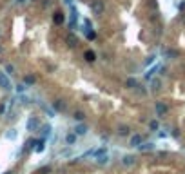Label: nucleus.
I'll list each match as a JSON object with an SVG mask.
<instances>
[{
  "mask_svg": "<svg viewBox=\"0 0 185 174\" xmlns=\"http://www.w3.org/2000/svg\"><path fill=\"white\" fill-rule=\"evenodd\" d=\"M0 87L4 91H9L11 89V80L5 76V73H0Z\"/></svg>",
  "mask_w": 185,
  "mask_h": 174,
  "instance_id": "nucleus-1",
  "label": "nucleus"
},
{
  "mask_svg": "<svg viewBox=\"0 0 185 174\" xmlns=\"http://www.w3.org/2000/svg\"><path fill=\"white\" fill-rule=\"evenodd\" d=\"M65 107H67V105H65V102H64V100H60V98L53 102V109H55V111H60V113H64V111H65Z\"/></svg>",
  "mask_w": 185,
  "mask_h": 174,
  "instance_id": "nucleus-2",
  "label": "nucleus"
},
{
  "mask_svg": "<svg viewBox=\"0 0 185 174\" xmlns=\"http://www.w3.org/2000/svg\"><path fill=\"white\" fill-rule=\"evenodd\" d=\"M38 125H40V122H38L35 116H31V118L27 120V131H36V129H38Z\"/></svg>",
  "mask_w": 185,
  "mask_h": 174,
  "instance_id": "nucleus-3",
  "label": "nucleus"
},
{
  "mask_svg": "<svg viewBox=\"0 0 185 174\" xmlns=\"http://www.w3.org/2000/svg\"><path fill=\"white\" fill-rule=\"evenodd\" d=\"M165 113H167V105L164 102H156V114L158 116H164Z\"/></svg>",
  "mask_w": 185,
  "mask_h": 174,
  "instance_id": "nucleus-4",
  "label": "nucleus"
},
{
  "mask_svg": "<svg viewBox=\"0 0 185 174\" xmlns=\"http://www.w3.org/2000/svg\"><path fill=\"white\" fill-rule=\"evenodd\" d=\"M142 145V134H134L131 138V147H140Z\"/></svg>",
  "mask_w": 185,
  "mask_h": 174,
  "instance_id": "nucleus-5",
  "label": "nucleus"
},
{
  "mask_svg": "<svg viewBox=\"0 0 185 174\" xmlns=\"http://www.w3.org/2000/svg\"><path fill=\"white\" fill-rule=\"evenodd\" d=\"M93 11H94L96 15H102V13H104V4H102V2H94V4H93Z\"/></svg>",
  "mask_w": 185,
  "mask_h": 174,
  "instance_id": "nucleus-6",
  "label": "nucleus"
},
{
  "mask_svg": "<svg viewBox=\"0 0 185 174\" xmlns=\"http://www.w3.org/2000/svg\"><path fill=\"white\" fill-rule=\"evenodd\" d=\"M74 133H76L78 136H82V134H85V133H87V125H85V123H80V125H76V129H74Z\"/></svg>",
  "mask_w": 185,
  "mask_h": 174,
  "instance_id": "nucleus-7",
  "label": "nucleus"
},
{
  "mask_svg": "<svg viewBox=\"0 0 185 174\" xmlns=\"http://www.w3.org/2000/svg\"><path fill=\"white\" fill-rule=\"evenodd\" d=\"M107 160H109L107 153H104V154H98V156H96V162H98L100 165H105V163H107Z\"/></svg>",
  "mask_w": 185,
  "mask_h": 174,
  "instance_id": "nucleus-8",
  "label": "nucleus"
},
{
  "mask_svg": "<svg viewBox=\"0 0 185 174\" xmlns=\"http://www.w3.org/2000/svg\"><path fill=\"white\" fill-rule=\"evenodd\" d=\"M44 149H45V142H44V138H42V140H36V147H35V151H36V153H42Z\"/></svg>",
  "mask_w": 185,
  "mask_h": 174,
  "instance_id": "nucleus-9",
  "label": "nucleus"
},
{
  "mask_svg": "<svg viewBox=\"0 0 185 174\" xmlns=\"http://www.w3.org/2000/svg\"><path fill=\"white\" fill-rule=\"evenodd\" d=\"M74 25H76V9L71 7V27H74Z\"/></svg>",
  "mask_w": 185,
  "mask_h": 174,
  "instance_id": "nucleus-10",
  "label": "nucleus"
},
{
  "mask_svg": "<svg viewBox=\"0 0 185 174\" xmlns=\"http://www.w3.org/2000/svg\"><path fill=\"white\" fill-rule=\"evenodd\" d=\"M125 85H127V87H131V89H134V87L138 85V82H136L134 78H127V80H125Z\"/></svg>",
  "mask_w": 185,
  "mask_h": 174,
  "instance_id": "nucleus-11",
  "label": "nucleus"
},
{
  "mask_svg": "<svg viewBox=\"0 0 185 174\" xmlns=\"http://www.w3.org/2000/svg\"><path fill=\"white\" fill-rule=\"evenodd\" d=\"M122 163H124V165H133V163H134V158H133V156H124V158H122Z\"/></svg>",
  "mask_w": 185,
  "mask_h": 174,
  "instance_id": "nucleus-12",
  "label": "nucleus"
},
{
  "mask_svg": "<svg viewBox=\"0 0 185 174\" xmlns=\"http://www.w3.org/2000/svg\"><path fill=\"white\" fill-rule=\"evenodd\" d=\"M55 22H56V24H62V22H64V15H62V13H56V15H55Z\"/></svg>",
  "mask_w": 185,
  "mask_h": 174,
  "instance_id": "nucleus-13",
  "label": "nucleus"
},
{
  "mask_svg": "<svg viewBox=\"0 0 185 174\" xmlns=\"http://www.w3.org/2000/svg\"><path fill=\"white\" fill-rule=\"evenodd\" d=\"M24 82H25L27 85H31V84H35V76H31V74H27V76L24 78Z\"/></svg>",
  "mask_w": 185,
  "mask_h": 174,
  "instance_id": "nucleus-14",
  "label": "nucleus"
},
{
  "mask_svg": "<svg viewBox=\"0 0 185 174\" xmlns=\"http://www.w3.org/2000/svg\"><path fill=\"white\" fill-rule=\"evenodd\" d=\"M49 133H51V125H44L42 127V134L44 136H49Z\"/></svg>",
  "mask_w": 185,
  "mask_h": 174,
  "instance_id": "nucleus-15",
  "label": "nucleus"
},
{
  "mask_svg": "<svg viewBox=\"0 0 185 174\" xmlns=\"http://www.w3.org/2000/svg\"><path fill=\"white\" fill-rule=\"evenodd\" d=\"M74 140H76V134H67L65 136V142L67 143H74Z\"/></svg>",
  "mask_w": 185,
  "mask_h": 174,
  "instance_id": "nucleus-16",
  "label": "nucleus"
},
{
  "mask_svg": "<svg viewBox=\"0 0 185 174\" xmlns=\"http://www.w3.org/2000/svg\"><path fill=\"white\" fill-rule=\"evenodd\" d=\"M85 58H87V62H93V60H94V53H93V51H87V53H85Z\"/></svg>",
  "mask_w": 185,
  "mask_h": 174,
  "instance_id": "nucleus-17",
  "label": "nucleus"
},
{
  "mask_svg": "<svg viewBox=\"0 0 185 174\" xmlns=\"http://www.w3.org/2000/svg\"><path fill=\"white\" fill-rule=\"evenodd\" d=\"M118 134H120V136H125V134H129V127H120Z\"/></svg>",
  "mask_w": 185,
  "mask_h": 174,
  "instance_id": "nucleus-18",
  "label": "nucleus"
},
{
  "mask_svg": "<svg viewBox=\"0 0 185 174\" xmlns=\"http://www.w3.org/2000/svg\"><path fill=\"white\" fill-rule=\"evenodd\" d=\"M74 118H76V120H84V118H85V114H84L82 111H76V113H74Z\"/></svg>",
  "mask_w": 185,
  "mask_h": 174,
  "instance_id": "nucleus-19",
  "label": "nucleus"
},
{
  "mask_svg": "<svg viewBox=\"0 0 185 174\" xmlns=\"http://www.w3.org/2000/svg\"><path fill=\"white\" fill-rule=\"evenodd\" d=\"M158 127H160V123H158L156 120H153V122H151V131H158Z\"/></svg>",
  "mask_w": 185,
  "mask_h": 174,
  "instance_id": "nucleus-20",
  "label": "nucleus"
},
{
  "mask_svg": "<svg viewBox=\"0 0 185 174\" xmlns=\"http://www.w3.org/2000/svg\"><path fill=\"white\" fill-rule=\"evenodd\" d=\"M153 149V143H145V145H140V151H151Z\"/></svg>",
  "mask_w": 185,
  "mask_h": 174,
  "instance_id": "nucleus-21",
  "label": "nucleus"
},
{
  "mask_svg": "<svg viewBox=\"0 0 185 174\" xmlns=\"http://www.w3.org/2000/svg\"><path fill=\"white\" fill-rule=\"evenodd\" d=\"M158 69H160V65H156V67H153V69H151V71L147 73V78H151V76H153V73H156Z\"/></svg>",
  "mask_w": 185,
  "mask_h": 174,
  "instance_id": "nucleus-22",
  "label": "nucleus"
},
{
  "mask_svg": "<svg viewBox=\"0 0 185 174\" xmlns=\"http://www.w3.org/2000/svg\"><path fill=\"white\" fill-rule=\"evenodd\" d=\"M104 153H107V149H105V147H100V149L94 153V156H98V154H104Z\"/></svg>",
  "mask_w": 185,
  "mask_h": 174,
  "instance_id": "nucleus-23",
  "label": "nucleus"
},
{
  "mask_svg": "<svg viewBox=\"0 0 185 174\" xmlns=\"http://www.w3.org/2000/svg\"><path fill=\"white\" fill-rule=\"evenodd\" d=\"M5 71H7V73H11V74H13V71H15V67H13V65H11V64H7V65H5Z\"/></svg>",
  "mask_w": 185,
  "mask_h": 174,
  "instance_id": "nucleus-24",
  "label": "nucleus"
},
{
  "mask_svg": "<svg viewBox=\"0 0 185 174\" xmlns=\"http://www.w3.org/2000/svg\"><path fill=\"white\" fill-rule=\"evenodd\" d=\"M15 136H16V133H15V131H9V133H7V138H9V140H13Z\"/></svg>",
  "mask_w": 185,
  "mask_h": 174,
  "instance_id": "nucleus-25",
  "label": "nucleus"
},
{
  "mask_svg": "<svg viewBox=\"0 0 185 174\" xmlns=\"http://www.w3.org/2000/svg\"><path fill=\"white\" fill-rule=\"evenodd\" d=\"M153 85H154V89H160V80H154Z\"/></svg>",
  "mask_w": 185,
  "mask_h": 174,
  "instance_id": "nucleus-26",
  "label": "nucleus"
},
{
  "mask_svg": "<svg viewBox=\"0 0 185 174\" xmlns=\"http://www.w3.org/2000/svg\"><path fill=\"white\" fill-rule=\"evenodd\" d=\"M49 171H51V169H49V167H44V169H42V171H40V174H47V172H49Z\"/></svg>",
  "mask_w": 185,
  "mask_h": 174,
  "instance_id": "nucleus-27",
  "label": "nucleus"
},
{
  "mask_svg": "<svg viewBox=\"0 0 185 174\" xmlns=\"http://www.w3.org/2000/svg\"><path fill=\"white\" fill-rule=\"evenodd\" d=\"M2 113H5V105H0V114Z\"/></svg>",
  "mask_w": 185,
  "mask_h": 174,
  "instance_id": "nucleus-28",
  "label": "nucleus"
},
{
  "mask_svg": "<svg viewBox=\"0 0 185 174\" xmlns=\"http://www.w3.org/2000/svg\"><path fill=\"white\" fill-rule=\"evenodd\" d=\"M24 2H25V0H16V4H24Z\"/></svg>",
  "mask_w": 185,
  "mask_h": 174,
  "instance_id": "nucleus-29",
  "label": "nucleus"
},
{
  "mask_svg": "<svg viewBox=\"0 0 185 174\" xmlns=\"http://www.w3.org/2000/svg\"><path fill=\"white\" fill-rule=\"evenodd\" d=\"M4 174H13V172H4Z\"/></svg>",
  "mask_w": 185,
  "mask_h": 174,
  "instance_id": "nucleus-30",
  "label": "nucleus"
},
{
  "mask_svg": "<svg viewBox=\"0 0 185 174\" xmlns=\"http://www.w3.org/2000/svg\"><path fill=\"white\" fill-rule=\"evenodd\" d=\"M0 53H2V47H0Z\"/></svg>",
  "mask_w": 185,
  "mask_h": 174,
  "instance_id": "nucleus-31",
  "label": "nucleus"
}]
</instances>
